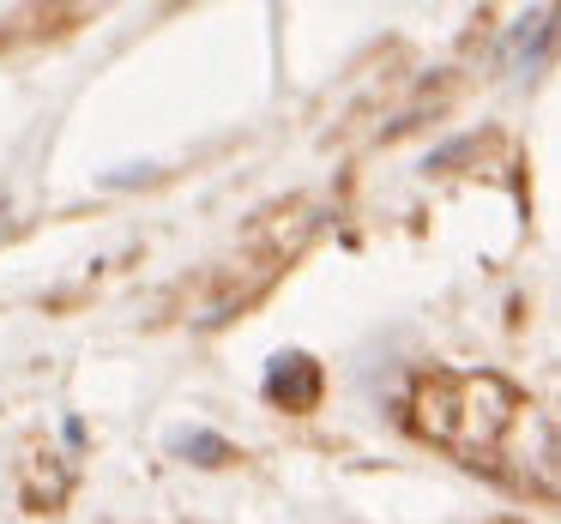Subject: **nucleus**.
I'll return each instance as SVG.
<instances>
[{
	"mask_svg": "<svg viewBox=\"0 0 561 524\" xmlns=\"http://www.w3.org/2000/svg\"><path fill=\"white\" fill-rule=\"evenodd\" d=\"M170 452H187L194 464H224L230 458V440L211 434V428H182V434L170 440Z\"/></svg>",
	"mask_w": 561,
	"mask_h": 524,
	"instance_id": "nucleus-1",
	"label": "nucleus"
},
{
	"mask_svg": "<svg viewBox=\"0 0 561 524\" xmlns=\"http://www.w3.org/2000/svg\"><path fill=\"white\" fill-rule=\"evenodd\" d=\"M0 206H7V199H0Z\"/></svg>",
	"mask_w": 561,
	"mask_h": 524,
	"instance_id": "nucleus-2",
	"label": "nucleus"
}]
</instances>
